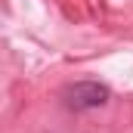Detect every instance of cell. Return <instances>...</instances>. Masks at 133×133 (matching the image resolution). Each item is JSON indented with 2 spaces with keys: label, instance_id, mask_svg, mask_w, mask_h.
Segmentation results:
<instances>
[{
  "label": "cell",
  "instance_id": "1",
  "mask_svg": "<svg viewBox=\"0 0 133 133\" xmlns=\"http://www.w3.org/2000/svg\"><path fill=\"white\" fill-rule=\"evenodd\" d=\"M108 87L96 84V81H81V84H71L65 90V105L74 111H90V108H99L108 102Z\"/></svg>",
  "mask_w": 133,
  "mask_h": 133
}]
</instances>
